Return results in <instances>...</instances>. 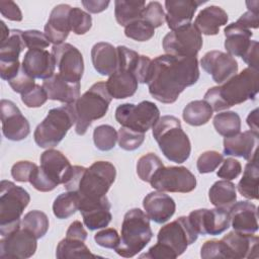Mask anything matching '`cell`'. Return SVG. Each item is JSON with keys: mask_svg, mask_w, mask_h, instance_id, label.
<instances>
[{"mask_svg": "<svg viewBox=\"0 0 259 259\" xmlns=\"http://www.w3.org/2000/svg\"><path fill=\"white\" fill-rule=\"evenodd\" d=\"M199 79L196 57L161 55L152 60L147 84L152 97L162 103H174L179 95Z\"/></svg>", "mask_w": 259, "mask_h": 259, "instance_id": "obj_1", "label": "cell"}, {"mask_svg": "<svg viewBox=\"0 0 259 259\" xmlns=\"http://www.w3.org/2000/svg\"><path fill=\"white\" fill-rule=\"evenodd\" d=\"M115 177L116 169L113 164L107 161H96L89 168L73 166L63 185L67 191L78 194L80 204L96 201L106 196Z\"/></svg>", "mask_w": 259, "mask_h": 259, "instance_id": "obj_2", "label": "cell"}, {"mask_svg": "<svg viewBox=\"0 0 259 259\" xmlns=\"http://www.w3.org/2000/svg\"><path fill=\"white\" fill-rule=\"evenodd\" d=\"M258 82V70L245 68L221 86L209 88L204 94V100L213 111L228 109L249 99L254 100L259 90Z\"/></svg>", "mask_w": 259, "mask_h": 259, "instance_id": "obj_3", "label": "cell"}, {"mask_svg": "<svg viewBox=\"0 0 259 259\" xmlns=\"http://www.w3.org/2000/svg\"><path fill=\"white\" fill-rule=\"evenodd\" d=\"M154 139L163 155L171 162L181 164L191 153V144L180 120L173 115H164L152 127Z\"/></svg>", "mask_w": 259, "mask_h": 259, "instance_id": "obj_4", "label": "cell"}, {"mask_svg": "<svg viewBox=\"0 0 259 259\" xmlns=\"http://www.w3.org/2000/svg\"><path fill=\"white\" fill-rule=\"evenodd\" d=\"M120 241L114 249L124 258H131L140 253L153 238L150 219L140 208H132L125 212L121 225Z\"/></svg>", "mask_w": 259, "mask_h": 259, "instance_id": "obj_5", "label": "cell"}, {"mask_svg": "<svg viewBox=\"0 0 259 259\" xmlns=\"http://www.w3.org/2000/svg\"><path fill=\"white\" fill-rule=\"evenodd\" d=\"M112 97L103 81L93 84L74 104L76 113L75 132L79 136L86 134L92 121L102 118L109 107Z\"/></svg>", "mask_w": 259, "mask_h": 259, "instance_id": "obj_6", "label": "cell"}, {"mask_svg": "<svg viewBox=\"0 0 259 259\" xmlns=\"http://www.w3.org/2000/svg\"><path fill=\"white\" fill-rule=\"evenodd\" d=\"M118 66L116 71L105 82L107 91L112 98L124 99L133 96L138 89L136 76L141 55L124 47L118 46Z\"/></svg>", "mask_w": 259, "mask_h": 259, "instance_id": "obj_7", "label": "cell"}, {"mask_svg": "<svg viewBox=\"0 0 259 259\" xmlns=\"http://www.w3.org/2000/svg\"><path fill=\"white\" fill-rule=\"evenodd\" d=\"M74 123H76V113L73 103L52 108L35 127L34 142L40 148L53 149L60 144Z\"/></svg>", "mask_w": 259, "mask_h": 259, "instance_id": "obj_8", "label": "cell"}, {"mask_svg": "<svg viewBox=\"0 0 259 259\" xmlns=\"http://www.w3.org/2000/svg\"><path fill=\"white\" fill-rule=\"evenodd\" d=\"M30 201L29 193L15 183L0 182V235L5 236L21 227L20 218Z\"/></svg>", "mask_w": 259, "mask_h": 259, "instance_id": "obj_9", "label": "cell"}, {"mask_svg": "<svg viewBox=\"0 0 259 259\" xmlns=\"http://www.w3.org/2000/svg\"><path fill=\"white\" fill-rule=\"evenodd\" d=\"M159 118V108L148 100L138 104L123 103L115 109V119L121 126L142 134L152 128Z\"/></svg>", "mask_w": 259, "mask_h": 259, "instance_id": "obj_10", "label": "cell"}, {"mask_svg": "<svg viewBox=\"0 0 259 259\" xmlns=\"http://www.w3.org/2000/svg\"><path fill=\"white\" fill-rule=\"evenodd\" d=\"M198 234L192 228L188 217H179L175 221L163 226L157 236L158 243L166 246L176 256L182 255L187 247L193 244Z\"/></svg>", "mask_w": 259, "mask_h": 259, "instance_id": "obj_11", "label": "cell"}, {"mask_svg": "<svg viewBox=\"0 0 259 259\" xmlns=\"http://www.w3.org/2000/svg\"><path fill=\"white\" fill-rule=\"evenodd\" d=\"M202 44L201 33L192 23L171 30L162 40L165 53L177 57H196L202 48Z\"/></svg>", "mask_w": 259, "mask_h": 259, "instance_id": "obj_12", "label": "cell"}, {"mask_svg": "<svg viewBox=\"0 0 259 259\" xmlns=\"http://www.w3.org/2000/svg\"><path fill=\"white\" fill-rule=\"evenodd\" d=\"M150 184L162 192L187 193L195 189L196 178L184 166H164L156 172Z\"/></svg>", "mask_w": 259, "mask_h": 259, "instance_id": "obj_13", "label": "cell"}, {"mask_svg": "<svg viewBox=\"0 0 259 259\" xmlns=\"http://www.w3.org/2000/svg\"><path fill=\"white\" fill-rule=\"evenodd\" d=\"M36 237L28 230L20 227L1 236L0 257L3 259H26L31 257L37 247Z\"/></svg>", "mask_w": 259, "mask_h": 259, "instance_id": "obj_14", "label": "cell"}, {"mask_svg": "<svg viewBox=\"0 0 259 259\" xmlns=\"http://www.w3.org/2000/svg\"><path fill=\"white\" fill-rule=\"evenodd\" d=\"M188 220L198 235H221L230 228V212L227 209L215 207L212 209L199 208L188 214Z\"/></svg>", "mask_w": 259, "mask_h": 259, "instance_id": "obj_15", "label": "cell"}, {"mask_svg": "<svg viewBox=\"0 0 259 259\" xmlns=\"http://www.w3.org/2000/svg\"><path fill=\"white\" fill-rule=\"evenodd\" d=\"M52 55L59 74L73 83H80L84 73V60L81 52L71 44L53 46Z\"/></svg>", "mask_w": 259, "mask_h": 259, "instance_id": "obj_16", "label": "cell"}, {"mask_svg": "<svg viewBox=\"0 0 259 259\" xmlns=\"http://www.w3.org/2000/svg\"><path fill=\"white\" fill-rule=\"evenodd\" d=\"M2 133L10 141L18 142L28 137L30 125L16 104L10 100L2 99L0 102Z\"/></svg>", "mask_w": 259, "mask_h": 259, "instance_id": "obj_17", "label": "cell"}, {"mask_svg": "<svg viewBox=\"0 0 259 259\" xmlns=\"http://www.w3.org/2000/svg\"><path fill=\"white\" fill-rule=\"evenodd\" d=\"M200 66L218 84H223L238 73L236 59L221 51H210L204 54L200 60Z\"/></svg>", "mask_w": 259, "mask_h": 259, "instance_id": "obj_18", "label": "cell"}, {"mask_svg": "<svg viewBox=\"0 0 259 259\" xmlns=\"http://www.w3.org/2000/svg\"><path fill=\"white\" fill-rule=\"evenodd\" d=\"M72 167L68 158L58 150L48 149L40 155L39 169L56 187L66 182Z\"/></svg>", "mask_w": 259, "mask_h": 259, "instance_id": "obj_19", "label": "cell"}, {"mask_svg": "<svg viewBox=\"0 0 259 259\" xmlns=\"http://www.w3.org/2000/svg\"><path fill=\"white\" fill-rule=\"evenodd\" d=\"M23 71L33 79H48L55 74V59L47 50L30 49L24 54L21 64Z\"/></svg>", "mask_w": 259, "mask_h": 259, "instance_id": "obj_20", "label": "cell"}, {"mask_svg": "<svg viewBox=\"0 0 259 259\" xmlns=\"http://www.w3.org/2000/svg\"><path fill=\"white\" fill-rule=\"evenodd\" d=\"M226 247L227 258H257L258 237L253 234H242L236 231L229 232L221 239Z\"/></svg>", "mask_w": 259, "mask_h": 259, "instance_id": "obj_21", "label": "cell"}, {"mask_svg": "<svg viewBox=\"0 0 259 259\" xmlns=\"http://www.w3.org/2000/svg\"><path fill=\"white\" fill-rule=\"evenodd\" d=\"M206 1L198 0H167L165 1V21L171 30H175L191 23L198 6Z\"/></svg>", "mask_w": 259, "mask_h": 259, "instance_id": "obj_22", "label": "cell"}, {"mask_svg": "<svg viewBox=\"0 0 259 259\" xmlns=\"http://www.w3.org/2000/svg\"><path fill=\"white\" fill-rule=\"evenodd\" d=\"M71 6L68 4H59L55 6L45 25V34L54 46L64 44L70 31L69 15Z\"/></svg>", "mask_w": 259, "mask_h": 259, "instance_id": "obj_23", "label": "cell"}, {"mask_svg": "<svg viewBox=\"0 0 259 259\" xmlns=\"http://www.w3.org/2000/svg\"><path fill=\"white\" fill-rule=\"evenodd\" d=\"M143 206L150 220L157 224H164L172 218L176 210L174 199L162 191H153L143 200Z\"/></svg>", "mask_w": 259, "mask_h": 259, "instance_id": "obj_24", "label": "cell"}, {"mask_svg": "<svg viewBox=\"0 0 259 259\" xmlns=\"http://www.w3.org/2000/svg\"><path fill=\"white\" fill-rule=\"evenodd\" d=\"M41 86L51 100L72 104L80 97V83L70 82L59 73L44 80Z\"/></svg>", "mask_w": 259, "mask_h": 259, "instance_id": "obj_25", "label": "cell"}, {"mask_svg": "<svg viewBox=\"0 0 259 259\" xmlns=\"http://www.w3.org/2000/svg\"><path fill=\"white\" fill-rule=\"evenodd\" d=\"M259 133L246 131L224 139V154L251 160L257 154Z\"/></svg>", "mask_w": 259, "mask_h": 259, "instance_id": "obj_26", "label": "cell"}, {"mask_svg": "<svg viewBox=\"0 0 259 259\" xmlns=\"http://www.w3.org/2000/svg\"><path fill=\"white\" fill-rule=\"evenodd\" d=\"M110 208L111 204L106 196L96 201L79 204L84 225L90 231L99 230L109 225L112 219Z\"/></svg>", "mask_w": 259, "mask_h": 259, "instance_id": "obj_27", "label": "cell"}, {"mask_svg": "<svg viewBox=\"0 0 259 259\" xmlns=\"http://www.w3.org/2000/svg\"><path fill=\"white\" fill-rule=\"evenodd\" d=\"M234 231L242 234H254L258 231L257 207L250 201L235 202L229 209Z\"/></svg>", "mask_w": 259, "mask_h": 259, "instance_id": "obj_28", "label": "cell"}, {"mask_svg": "<svg viewBox=\"0 0 259 259\" xmlns=\"http://www.w3.org/2000/svg\"><path fill=\"white\" fill-rule=\"evenodd\" d=\"M91 60L97 73L102 76H110L118 66L117 49L109 42H97L91 49Z\"/></svg>", "mask_w": 259, "mask_h": 259, "instance_id": "obj_29", "label": "cell"}, {"mask_svg": "<svg viewBox=\"0 0 259 259\" xmlns=\"http://www.w3.org/2000/svg\"><path fill=\"white\" fill-rule=\"evenodd\" d=\"M228 20V14L223 8L210 5L198 13L193 25L201 34L215 35L220 31V27L227 24Z\"/></svg>", "mask_w": 259, "mask_h": 259, "instance_id": "obj_30", "label": "cell"}, {"mask_svg": "<svg viewBox=\"0 0 259 259\" xmlns=\"http://www.w3.org/2000/svg\"><path fill=\"white\" fill-rule=\"evenodd\" d=\"M225 33V49L229 55L235 57H243L251 45V36L253 32L233 22L227 25L224 29Z\"/></svg>", "mask_w": 259, "mask_h": 259, "instance_id": "obj_31", "label": "cell"}, {"mask_svg": "<svg viewBox=\"0 0 259 259\" xmlns=\"http://www.w3.org/2000/svg\"><path fill=\"white\" fill-rule=\"evenodd\" d=\"M208 198L215 207L229 210L237 200L236 186L229 180H219L210 186Z\"/></svg>", "mask_w": 259, "mask_h": 259, "instance_id": "obj_32", "label": "cell"}, {"mask_svg": "<svg viewBox=\"0 0 259 259\" xmlns=\"http://www.w3.org/2000/svg\"><path fill=\"white\" fill-rule=\"evenodd\" d=\"M258 178L259 170L256 154L246 164L243 176L237 185L240 194L247 199H258Z\"/></svg>", "mask_w": 259, "mask_h": 259, "instance_id": "obj_33", "label": "cell"}, {"mask_svg": "<svg viewBox=\"0 0 259 259\" xmlns=\"http://www.w3.org/2000/svg\"><path fill=\"white\" fill-rule=\"evenodd\" d=\"M26 48L22 30L12 29L10 34L2 41H0V63H17L19 62V55Z\"/></svg>", "mask_w": 259, "mask_h": 259, "instance_id": "obj_34", "label": "cell"}, {"mask_svg": "<svg viewBox=\"0 0 259 259\" xmlns=\"http://www.w3.org/2000/svg\"><path fill=\"white\" fill-rule=\"evenodd\" d=\"M146 7V2L143 0H116L114 2V16L117 23L121 26L141 19L142 13Z\"/></svg>", "mask_w": 259, "mask_h": 259, "instance_id": "obj_35", "label": "cell"}, {"mask_svg": "<svg viewBox=\"0 0 259 259\" xmlns=\"http://www.w3.org/2000/svg\"><path fill=\"white\" fill-rule=\"evenodd\" d=\"M212 113L211 106L205 100H194L184 107L182 117L186 123L192 126H200L209 121Z\"/></svg>", "mask_w": 259, "mask_h": 259, "instance_id": "obj_36", "label": "cell"}, {"mask_svg": "<svg viewBox=\"0 0 259 259\" xmlns=\"http://www.w3.org/2000/svg\"><path fill=\"white\" fill-rule=\"evenodd\" d=\"M56 257L58 259H69V258H90L98 257L92 254L89 248L84 244V241L65 238L57 246Z\"/></svg>", "mask_w": 259, "mask_h": 259, "instance_id": "obj_37", "label": "cell"}, {"mask_svg": "<svg viewBox=\"0 0 259 259\" xmlns=\"http://www.w3.org/2000/svg\"><path fill=\"white\" fill-rule=\"evenodd\" d=\"M213 126L217 133L225 138L232 137L241 131V117L235 111H223L214 115Z\"/></svg>", "mask_w": 259, "mask_h": 259, "instance_id": "obj_38", "label": "cell"}, {"mask_svg": "<svg viewBox=\"0 0 259 259\" xmlns=\"http://www.w3.org/2000/svg\"><path fill=\"white\" fill-rule=\"evenodd\" d=\"M77 210H79V196L76 192H63L54 200L53 212L57 219H68Z\"/></svg>", "mask_w": 259, "mask_h": 259, "instance_id": "obj_39", "label": "cell"}, {"mask_svg": "<svg viewBox=\"0 0 259 259\" xmlns=\"http://www.w3.org/2000/svg\"><path fill=\"white\" fill-rule=\"evenodd\" d=\"M21 227L30 231L38 240L47 234L50 222L45 212L34 209L24 214L21 221Z\"/></svg>", "mask_w": 259, "mask_h": 259, "instance_id": "obj_40", "label": "cell"}, {"mask_svg": "<svg viewBox=\"0 0 259 259\" xmlns=\"http://www.w3.org/2000/svg\"><path fill=\"white\" fill-rule=\"evenodd\" d=\"M118 135L115 128L109 124H101L93 131V142L100 151H110L115 147Z\"/></svg>", "mask_w": 259, "mask_h": 259, "instance_id": "obj_41", "label": "cell"}, {"mask_svg": "<svg viewBox=\"0 0 259 259\" xmlns=\"http://www.w3.org/2000/svg\"><path fill=\"white\" fill-rule=\"evenodd\" d=\"M164 167L161 159L154 153H148L142 156L137 163V173L141 180L150 183L156 172Z\"/></svg>", "mask_w": 259, "mask_h": 259, "instance_id": "obj_42", "label": "cell"}, {"mask_svg": "<svg viewBox=\"0 0 259 259\" xmlns=\"http://www.w3.org/2000/svg\"><path fill=\"white\" fill-rule=\"evenodd\" d=\"M124 34L126 37L137 41H147L154 36L155 28L141 18L127 24L124 27Z\"/></svg>", "mask_w": 259, "mask_h": 259, "instance_id": "obj_43", "label": "cell"}, {"mask_svg": "<svg viewBox=\"0 0 259 259\" xmlns=\"http://www.w3.org/2000/svg\"><path fill=\"white\" fill-rule=\"evenodd\" d=\"M71 31L82 35L88 32L92 26V17L89 13L78 7H72L69 15Z\"/></svg>", "mask_w": 259, "mask_h": 259, "instance_id": "obj_44", "label": "cell"}, {"mask_svg": "<svg viewBox=\"0 0 259 259\" xmlns=\"http://www.w3.org/2000/svg\"><path fill=\"white\" fill-rule=\"evenodd\" d=\"M118 146L125 151H135L141 147L145 141V134L132 131L121 126L118 132Z\"/></svg>", "mask_w": 259, "mask_h": 259, "instance_id": "obj_45", "label": "cell"}, {"mask_svg": "<svg viewBox=\"0 0 259 259\" xmlns=\"http://www.w3.org/2000/svg\"><path fill=\"white\" fill-rule=\"evenodd\" d=\"M224 161V155L217 151H205L197 159L196 168L200 174L213 172Z\"/></svg>", "mask_w": 259, "mask_h": 259, "instance_id": "obj_46", "label": "cell"}, {"mask_svg": "<svg viewBox=\"0 0 259 259\" xmlns=\"http://www.w3.org/2000/svg\"><path fill=\"white\" fill-rule=\"evenodd\" d=\"M165 16L166 13L162 7V4L158 1L149 2L142 13V19L150 23L154 28L160 27L164 24Z\"/></svg>", "mask_w": 259, "mask_h": 259, "instance_id": "obj_47", "label": "cell"}, {"mask_svg": "<svg viewBox=\"0 0 259 259\" xmlns=\"http://www.w3.org/2000/svg\"><path fill=\"white\" fill-rule=\"evenodd\" d=\"M49 99L48 94L42 86L35 84L34 87L21 94V101L29 108H36L44 105Z\"/></svg>", "mask_w": 259, "mask_h": 259, "instance_id": "obj_48", "label": "cell"}, {"mask_svg": "<svg viewBox=\"0 0 259 259\" xmlns=\"http://www.w3.org/2000/svg\"><path fill=\"white\" fill-rule=\"evenodd\" d=\"M22 37L28 50L30 49L46 50V48H48L51 44L48 37L46 36L45 32H40L39 30H35V29L22 31Z\"/></svg>", "mask_w": 259, "mask_h": 259, "instance_id": "obj_49", "label": "cell"}, {"mask_svg": "<svg viewBox=\"0 0 259 259\" xmlns=\"http://www.w3.org/2000/svg\"><path fill=\"white\" fill-rule=\"evenodd\" d=\"M94 241L97 245L107 248V249H115L120 241V237L115 229L107 228L97 232L94 235Z\"/></svg>", "mask_w": 259, "mask_h": 259, "instance_id": "obj_50", "label": "cell"}, {"mask_svg": "<svg viewBox=\"0 0 259 259\" xmlns=\"http://www.w3.org/2000/svg\"><path fill=\"white\" fill-rule=\"evenodd\" d=\"M226 247L222 240H208L200 250V256L203 259L212 258H227Z\"/></svg>", "mask_w": 259, "mask_h": 259, "instance_id": "obj_51", "label": "cell"}, {"mask_svg": "<svg viewBox=\"0 0 259 259\" xmlns=\"http://www.w3.org/2000/svg\"><path fill=\"white\" fill-rule=\"evenodd\" d=\"M37 168L35 163L29 161L16 162L11 168V176L17 182H29L33 171Z\"/></svg>", "mask_w": 259, "mask_h": 259, "instance_id": "obj_52", "label": "cell"}, {"mask_svg": "<svg viewBox=\"0 0 259 259\" xmlns=\"http://www.w3.org/2000/svg\"><path fill=\"white\" fill-rule=\"evenodd\" d=\"M222 166L217 172L218 177L223 178L224 180H233L236 179L242 172L241 163L234 158H227L222 162Z\"/></svg>", "mask_w": 259, "mask_h": 259, "instance_id": "obj_53", "label": "cell"}, {"mask_svg": "<svg viewBox=\"0 0 259 259\" xmlns=\"http://www.w3.org/2000/svg\"><path fill=\"white\" fill-rule=\"evenodd\" d=\"M8 83L12 88V90L19 94H23L35 86L34 79L30 77L28 74H26L23 71L22 67L20 68V71L18 72V74L13 79L8 81Z\"/></svg>", "mask_w": 259, "mask_h": 259, "instance_id": "obj_54", "label": "cell"}, {"mask_svg": "<svg viewBox=\"0 0 259 259\" xmlns=\"http://www.w3.org/2000/svg\"><path fill=\"white\" fill-rule=\"evenodd\" d=\"M140 258H151V259H174L176 258L175 254L168 249L166 246L157 242L152 246L147 253L142 254Z\"/></svg>", "mask_w": 259, "mask_h": 259, "instance_id": "obj_55", "label": "cell"}, {"mask_svg": "<svg viewBox=\"0 0 259 259\" xmlns=\"http://www.w3.org/2000/svg\"><path fill=\"white\" fill-rule=\"evenodd\" d=\"M0 12L2 16L12 21H21L22 13L19 6L13 1H0Z\"/></svg>", "mask_w": 259, "mask_h": 259, "instance_id": "obj_56", "label": "cell"}, {"mask_svg": "<svg viewBox=\"0 0 259 259\" xmlns=\"http://www.w3.org/2000/svg\"><path fill=\"white\" fill-rule=\"evenodd\" d=\"M259 11L258 10H248L243 13L239 19L236 21L238 25L243 28L251 29L259 27Z\"/></svg>", "mask_w": 259, "mask_h": 259, "instance_id": "obj_57", "label": "cell"}, {"mask_svg": "<svg viewBox=\"0 0 259 259\" xmlns=\"http://www.w3.org/2000/svg\"><path fill=\"white\" fill-rule=\"evenodd\" d=\"M243 61L249 66V68L258 70V41L252 40L249 49L242 57Z\"/></svg>", "mask_w": 259, "mask_h": 259, "instance_id": "obj_58", "label": "cell"}, {"mask_svg": "<svg viewBox=\"0 0 259 259\" xmlns=\"http://www.w3.org/2000/svg\"><path fill=\"white\" fill-rule=\"evenodd\" d=\"M87 232L84 229L83 224L80 221H74L70 227L67 230L66 237L71 238V239H76V240H81L84 241L87 239Z\"/></svg>", "mask_w": 259, "mask_h": 259, "instance_id": "obj_59", "label": "cell"}, {"mask_svg": "<svg viewBox=\"0 0 259 259\" xmlns=\"http://www.w3.org/2000/svg\"><path fill=\"white\" fill-rule=\"evenodd\" d=\"M109 1L104 0H83L82 5L90 13H100L107 9Z\"/></svg>", "mask_w": 259, "mask_h": 259, "instance_id": "obj_60", "label": "cell"}, {"mask_svg": "<svg viewBox=\"0 0 259 259\" xmlns=\"http://www.w3.org/2000/svg\"><path fill=\"white\" fill-rule=\"evenodd\" d=\"M247 124L249 125L251 131H253L255 133H259V130H258V108H255L254 110H252L249 113V115L247 117Z\"/></svg>", "mask_w": 259, "mask_h": 259, "instance_id": "obj_61", "label": "cell"}, {"mask_svg": "<svg viewBox=\"0 0 259 259\" xmlns=\"http://www.w3.org/2000/svg\"><path fill=\"white\" fill-rule=\"evenodd\" d=\"M0 26H1V41H2L10 34V30L8 29V27L6 26V24L2 20L0 21Z\"/></svg>", "mask_w": 259, "mask_h": 259, "instance_id": "obj_62", "label": "cell"}]
</instances>
